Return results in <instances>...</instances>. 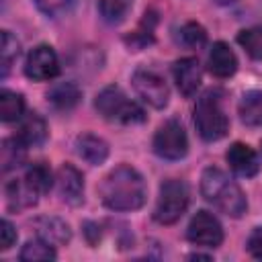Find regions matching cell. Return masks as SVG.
<instances>
[{"instance_id":"cell-26","label":"cell","mask_w":262,"mask_h":262,"mask_svg":"<svg viewBox=\"0 0 262 262\" xmlns=\"http://www.w3.org/2000/svg\"><path fill=\"white\" fill-rule=\"evenodd\" d=\"M178 41H180L184 47L196 49V47H203V45H205L207 33H205V29H203L199 23H186V25H182L180 31H178Z\"/></svg>"},{"instance_id":"cell-12","label":"cell","mask_w":262,"mask_h":262,"mask_svg":"<svg viewBox=\"0 0 262 262\" xmlns=\"http://www.w3.org/2000/svg\"><path fill=\"white\" fill-rule=\"evenodd\" d=\"M225 160H227L229 168H231L235 174L246 176V178L258 174V170H260V162H258L256 151H254L250 145L239 143V141H235V143L227 149Z\"/></svg>"},{"instance_id":"cell-17","label":"cell","mask_w":262,"mask_h":262,"mask_svg":"<svg viewBox=\"0 0 262 262\" xmlns=\"http://www.w3.org/2000/svg\"><path fill=\"white\" fill-rule=\"evenodd\" d=\"M37 233H39V237H43L45 242H49L53 246L66 244L70 239V227L59 217H41L37 221Z\"/></svg>"},{"instance_id":"cell-25","label":"cell","mask_w":262,"mask_h":262,"mask_svg":"<svg viewBox=\"0 0 262 262\" xmlns=\"http://www.w3.org/2000/svg\"><path fill=\"white\" fill-rule=\"evenodd\" d=\"M53 258H55L53 244L45 242L43 237L27 242V246L20 250V260H53Z\"/></svg>"},{"instance_id":"cell-4","label":"cell","mask_w":262,"mask_h":262,"mask_svg":"<svg viewBox=\"0 0 262 262\" xmlns=\"http://www.w3.org/2000/svg\"><path fill=\"white\" fill-rule=\"evenodd\" d=\"M194 127L205 141H219L229 129V119L217 92H205L194 106Z\"/></svg>"},{"instance_id":"cell-13","label":"cell","mask_w":262,"mask_h":262,"mask_svg":"<svg viewBox=\"0 0 262 262\" xmlns=\"http://www.w3.org/2000/svg\"><path fill=\"white\" fill-rule=\"evenodd\" d=\"M207 66H209V72L217 78H229L235 74L237 70V57L235 53L229 49L227 43L223 41H217L213 43V47L209 49V55H207Z\"/></svg>"},{"instance_id":"cell-22","label":"cell","mask_w":262,"mask_h":262,"mask_svg":"<svg viewBox=\"0 0 262 262\" xmlns=\"http://www.w3.org/2000/svg\"><path fill=\"white\" fill-rule=\"evenodd\" d=\"M23 178H25V182H27V184L37 192V194H45V192L51 188V184H53L51 170H49V166H47V164H43V162L29 166Z\"/></svg>"},{"instance_id":"cell-16","label":"cell","mask_w":262,"mask_h":262,"mask_svg":"<svg viewBox=\"0 0 262 262\" xmlns=\"http://www.w3.org/2000/svg\"><path fill=\"white\" fill-rule=\"evenodd\" d=\"M80 88L74 84V82H61V84H55L49 92H47V100L51 102L53 108L57 111H70L74 108L78 102H80Z\"/></svg>"},{"instance_id":"cell-21","label":"cell","mask_w":262,"mask_h":262,"mask_svg":"<svg viewBox=\"0 0 262 262\" xmlns=\"http://www.w3.org/2000/svg\"><path fill=\"white\" fill-rule=\"evenodd\" d=\"M25 113V100L18 92H12L8 88H4L0 92V119L4 123L10 121H18Z\"/></svg>"},{"instance_id":"cell-19","label":"cell","mask_w":262,"mask_h":262,"mask_svg":"<svg viewBox=\"0 0 262 262\" xmlns=\"http://www.w3.org/2000/svg\"><path fill=\"white\" fill-rule=\"evenodd\" d=\"M27 158V145L18 139V137H8L2 141L0 147V164H2V172L14 170L16 166H20Z\"/></svg>"},{"instance_id":"cell-5","label":"cell","mask_w":262,"mask_h":262,"mask_svg":"<svg viewBox=\"0 0 262 262\" xmlns=\"http://www.w3.org/2000/svg\"><path fill=\"white\" fill-rule=\"evenodd\" d=\"M188 203H190V190H188L186 182L170 178V180L162 182V186H160V194H158L156 209H154V219L158 223L170 225L182 217Z\"/></svg>"},{"instance_id":"cell-24","label":"cell","mask_w":262,"mask_h":262,"mask_svg":"<svg viewBox=\"0 0 262 262\" xmlns=\"http://www.w3.org/2000/svg\"><path fill=\"white\" fill-rule=\"evenodd\" d=\"M237 43L246 49V53L254 59H262V27H250L239 31Z\"/></svg>"},{"instance_id":"cell-6","label":"cell","mask_w":262,"mask_h":262,"mask_svg":"<svg viewBox=\"0 0 262 262\" xmlns=\"http://www.w3.org/2000/svg\"><path fill=\"white\" fill-rule=\"evenodd\" d=\"M131 84H133L137 96L145 104H149L154 108H164L168 104V98H170L168 84L156 70L145 68V66L137 68L131 76Z\"/></svg>"},{"instance_id":"cell-18","label":"cell","mask_w":262,"mask_h":262,"mask_svg":"<svg viewBox=\"0 0 262 262\" xmlns=\"http://www.w3.org/2000/svg\"><path fill=\"white\" fill-rule=\"evenodd\" d=\"M239 117L246 125L250 127H260L262 125V92L260 90H250L242 96L239 100Z\"/></svg>"},{"instance_id":"cell-7","label":"cell","mask_w":262,"mask_h":262,"mask_svg":"<svg viewBox=\"0 0 262 262\" xmlns=\"http://www.w3.org/2000/svg\"><path fill=\"white\" fill-rule=\"evenodd\" d=\"M154 151L164 160H180L186 156L188 137L184 127L176 119H170L164 125H160V129L154 135Z\"/></svg>"},{"instance_id":"cell-29","label":"cell","mask_w":262,"mask_h":262,"mask_svg":"<svg viewBox=\"0 0 262 262\" xmlns=\"http://www.w3.org/2000/svg\"><path fill=\"white\" fill-rule=\"evenodd\" d=\"M0 227H2L0 229V250L4 252V250H10L14 246V242H16V229L12 227V223L8 219H2Z\"/></svg>"},{"instance_id":"cell-31","label":"cell","mask_w":262,"mask_h":262,"mask_svg":"<svg viewBox=\"0 0 262 262\" xmlns=\"http://www.w3.org/2000/svg\"><path fill=\"white\" fill-rule=\"evenodd\" d=\"M217 4H231V2H235V0H215Z\"/></svg>"},{"instance_id":"cell-8","label":"cell","mask_w":262,"mask_h":262,"mask_svg":"<svg viewBox=\"0 0 262 262\" xmlns=\"http://www.w3.org/2000/svg\"><path fill=\"white\" fill-rule=\"evenodd\" d=\"M186 237L201 248H217L223 242V227L219 219L209 211H199L186 229Z\"/></svg>"},{"instance_id":"cell-30","label":"cell","mask_w":262,"mask_h":262,"mask_svg":"<svg viewBox=\"0 0 262 262\" xmlns=\"http://www.w3.org/2000/svg\"><path fill=\"white\" fill-rule=\"evenodd\" d=\"M248 252L262 260V227H256L248 237Z\"/></svg>"},{"instance_id":"cell-23","label":"cell","mask_w":262,"mask_h":262,"mask_svg":"<svg viewBox=\"0 0 262 262\" xmlns=\"http://www.w3.org/2000/svg\"><path fill=\"white\" fill-rule=\"evenodd\" d=\"M131 4L133 0H98V12L106 23L117 25L127 16Z\"/></svg>"},{"instance_id":"cell-3","label":"cell","mask_w":262,"mask_h":262,"mask_svg":"<svg viewBox=\"0 0 262 262\" xmlns=\"http://www.w3.org/2000/svg\"><path fill=\"white\" fill-rule=\"evenodd\" d=\"M96 111L111 123H121V125H135L145 121L143 108L131 100L119 86H106L96 94L94 100Z\"/></svg>"},{"instance_id":"cell-2","label":"cell","mask_w":262,"mask_h":262,"mask_svg":"<svg viewBox=\"0 0 262 262\" xmlns=\"http://www.w3.org/2000/svg\"><path fill=\"white\" fill-rule=\"evenodd\" d=\"M201 192L207 203L229 217H242L248 209L239 184L219 168H207L201 176Z\"/></svg>"},{"instance_id":"cell-1","label":"cell","mask_w":262,"mask_h":262,"mask_svg":"<svg viewBox=\"0 0 262 262\" xmlns=\"http://www.w3.org/2000/svg\"><path fill=\"white\" fill-rule=\"evenodd\" d=\"M98 194L104 207L113 211H135L145 203L147 190L141 174L135 168L117 166L102 178Z\"/></svg>"},{"instance_id":"cell-32","label":"cell","mask_w":262,"mask_h":262,"mask_svg":"<svg viewBox=\"0 0 262 262\" xmlns=\"http://www.w3.org/2000/svg\"><path fill=\"white\" fill-rule=\"evenodd\" d=\"M260 151H262V145H260Z\"/></svg>"},{"instance_id":"cell-15","label":"cell","mask_w":262,"mask_h":262,"mask_svg":"<svg viewBox=\"0 0 262 262\" xmlns=\"http://www.w3.org/2000/svg\"><path fill=\"white\" fill-rule=\"evenodd\" d=\"M20 125H18V131H16V137L29 147V145H39L45 141L47 137V123L41 115L37 113H29L27 117H20L18 119Z\"/></svg>"},{"instance_id":"cell-27","label":"cell","mask_w":262,"mask_h":262,"mask_svg":"<svg viewBox=\"0 0 262 262\" xmlns=\"http://www.w3.org/2000/svg\"><path fill=\"white\" fill-rule=\"evenodd\" d=\"M18 53H20V45H18L16 37H12L10 31H2V49H0V55H2V76H6V72L12 66V61L18 57Z\"/></svg>"},{"instance_id":"cell-11","label":"cell","mask_w":262,"mask_h":262,"mask_svg":"<svg viewBox=\"0 0 262 262\" xmlns=\"http://www.w3.org/2000/svg\"><path fill=\"white\" fill-rule=\"evenodd\" d=\"M57 192L61 196V201L70 203V205H78L84 196V178L82 172L78 168H74L72 164H63L57 170Z\"/></svg>"},{"instance_id":"cell-9","label":"cell","mask_w":262,"mask_h":262,"mask_svg":"<svg viewBox=\"0 0 262 262\" xmlns=\"http://www.w3.org/2000/svg\"><path fill=\"white\" fill-rule=\"evenodd\" d=\"M25 74H27V78H31L35 82H45V80L55 78L59 74V59H57V53L53 51V47L37 45L35 49H31V53L27 55V61H25Z\"/></svg>"},{"instance_id":"cell-14","label":"cell","mask_w":262,"mask_h":262,"mask_svg":"<svg viewBox=\"0 0 262 262\" xmlns=\"http://www.w3.org/2000/svg\"><path fill=\"white\" fill-rule=\"evenodd\" d=\"M76 154L84 162H88L92 166H98V164H102L106 160L108 145H106L104 139H100V137H96L92 133H84V135H80L76 139Z\"/></svg>"},{"instance_id":"cell-20","label":"cell","mask_w":262,"mask_h":262,"mask_svg":"<svg viewBox=\"0 0 262 262\" xmlns=\"http://www.w3.org/2000/svg\"><path fill=\"white\" fill-rule=\"evenodd\" d=\"M37 192L23 180H12L6 186V199H8V207L10 209H25L37 203Z\"/></svg>"},{"instance_id":"cell-28","label":"cell","mask_w":262,"mask_h":262,"mask_svg":"<svg viewBox=\"0 0 262 262\" xmlns=\"http://www.w3.org/2000/svg\"><path fill=\"white\" fill-rule=\"evenodd\" d=\"M37 8L47 14V16H57L63 10H68V6L72 4V0H35Z\"/></svg>"},{"instance_id":"cell-10","label":"cell","mask_w":262,"mask_h":262,"mask_svg":"<svg viewBox=\"0 0 262 262\" xmlns=\"http://www.w3.org/2000/svg\"><path fill=\"white\" fill-rule=\"evenodd\" d=\"M172 74H174L176 88L180 90L182 96H192L196 92V88L201 86L203 72H201V63L196 61V57L178 59L172 68Z\"/></svg>"}]
</instances>
